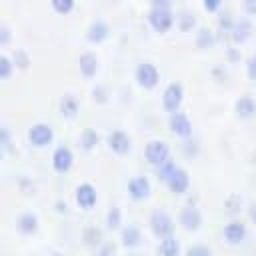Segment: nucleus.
<instances>
[{
  "instance_id": "1",
  "label": "nucleus",
  "mask_w": 256,
  "mask_h": 256,
  "mask_svg": "<svg viewBox=\"0 0 256 256\" xmlns=\"http://www.w3.org/2000/svg\"><path fill=\"white\" fill-rule=\"evenodd\" d=\"M146 22L156 34H168L174 30L176 24V12L164 10V8H150L146 12Z\"/></svg>"
},
{
  "instance_id": "2",
  "label": "nucleus",
  "mask_w": 256,
  "mask_h": 256,
  "mask_svg": "<svg viewBox=\"0 0 256 256\" xmlns=\"http://www.w3.org/2000/svg\"><path fill=\"white\" fill-rule=\"evenodd\" d=\"M134 80L142 90H154L160 84V70L154 62L142 60L134 68Z\"/></svg>"
},
{
  "instance_id": "3",
  "label": "nucleus",
  "mask_w": 256,
  "mask_h": 256,
  "mask_svg": "<svg viewBox=\"0 0 256 256\" xmlns=\"http://www.w3.org/2000/svg\"><path fill=\"white\" fill-rule=\"evenodd\" d=\"M170 154H172L170 144L166 140H160V138H154V140L146 142V146H144V160L152 168H158L164 162H168Z\"/></svg>"
},
{
  "instance_id": "4",
  "label": "nucleus",
  "mask_w": 256,
  "mask_h": 256,
  "mask_svg": "<svg viewBox=\"0 0 256 256\" xmlns=\"http://www.w3.org/2000/svg\"><path fill=\"white\" fill-rule=\"evenodd\" d=\"M148 228L150 232L162 240V238H168V236H174V230H176V222L174 218L166 212V210H154L148 218Z\"/></svg>"
},
{
  "instance_id": "5",
  "label": "nucleus",
  "mask_w": 256,
  "mask_h": 256,
  "mask_svg": "<svg viewBox=\"0 0 256 256\" xmlns=\"http://www.w3.org/2000/svg\"><path fill=\"white\" fill-rule=\"evenodd\" d=\"M160 104H162V110L166 114H172V112H178L182 110V104H184V86L180 82H168L162 90V96H160Z\"/></svg>"
},
{
  "instance_id": "6",
  "label": "nucleus",
  "mask_w": 256,
  "mask_h": 256,
  "mask_svg": "<svg viewBox=\"0 0 256 256\" xmlns=\"http://www.w3.org/2000/svg\"><path fill=\"white\" fill-rule=\"evenodd\" d=\"M168 130H170L172 136H176L180 140H188V138H192L194 126H192L190 116L186 112L178 110V112L168 114Z\"/></svg>"
},
{
  "instance_id": "7",
  "label": "nucleus",
  "mask_w": 256,
  "mask_h": 256,
  "mask_svg": "<svg viewBox=\"0 0 256 256\" xmlns=\"http://www.w3.org/2000/svg\"><path fill=\"white\" fill-rule=\"evenodd\" d=\"M222 236H224V242L230 244V246H240L246 242L248 238V226L242 218H230L224 228H222Z\"/></svg>"
},
{
  "instance_id": "8",
  "label": "nucleus",
  "mask_w": 256,
  "mask_h": 256,
  "mask_svg": "<svg viewBox=\"0 0 256 256\" xmlns=\"http://www.w3.org/2000/svg\"><path fill=\"white\" fill-rule=\"evenodd\" d=\"M74 202L80 210L90 212L98 204V190L92 182H80L74 190Z\"/></svg>"
},
{
  "instance_id": "9",
  "label": "nucleus",
  "mask_w": 256,
  "mask_h": 256,
  "mask_svg": "<svg viewBox=\"0 0 256 256\" xmlns=\"http://www.w3.org/2000/svg\"><path fill=\"white\" fill-rule=\"evenodd\" d=\"M28 142L34 148H48L54 142V130L46 122H36L28 128Z\"/></svg>"
},
{
  "instance_id": "10",
  "label": "nucleus",
  "mask_w": 256,
  "mask_h": 256,
  "mask_svg": "<svg viewBox=\"0 0 256 256\" xmlns=\"http://www.w3.org/2000/svg\"><path fill=\"white\" fill-rule=\"evenodd\" d=\"M106 146H108V150H110L112 154H116V156H128V154L132 152V138H130L128 132L116 128V130H112V132L106 136Z\"/></svg>"
},
{
  "instance_id": "11",
  "label": "nucleus",
  "mask_w": 256,
  "mask_h": 256,
  "mask_svg": "<svg viewBox=\"0 0 256 256\" xmlns=\"http://www.w3.org/2000/svg\"><path fill=\"white\" fill-rule=\"evenodd\" d=\"M126 192H128V198H130V200H134V202H144V200H148L150 194H152V184H150L148 176L138 174V176H132V178L128 180Z\"/></svg>"
},
{
  "instance_id": "12",
  "label": "nucleus",
  "mask_w": 256,
  "mask_h": 256,
  "mask_svg": "<svg viewBox=\"0 0 256 256\" xmlns=\"http://www.w3.org/2000/svg\"><path fill=\"white\" fill-rule=\"evenodd\" d=\"M202 222H204V218H202V212H200L198 206L186 204V206L180 208V212H178V224H180L182 230L196 232V230H200Z\"/></svg>"
},
{
  "instance_id": "13",
  "label": "nucleus",
  "mask_w": 256,
  "mask_h": 256,
  "mask_svg": "<svg viewBox=\"0 0 256 256\" xmlns=\"http://www.w3.org/2000/svg\"><path fill=\"white\" fill-rule=\"evenodd\" d=\"M166 188H168V192L172 196H184V194H188V190H190V172L186 168L178 166L174 170V174L166 180Z\"/></svg>"
},
{
  "instance_id": "14",
  "label": "nucleus",
  "mask_w": 256,
  "mask_h": 256,
  "mask_svg": "<svg viewBox=\"0 0 256 256\" xmlns=\"http://www.w3.org/2000/svg\"><path fill=\"white\" fill-rule=\"evenodd\" d=\"M252 36H254V24H252V18H240V20L234 22L228 40H230V44H234V46H242V44H246Z\"/></svg>"
},
{
  "instance_id": "15",
  "label": "nucleus",
  "mask_w": 256,
  "mask_h": 256,
  "mask_svg": "<svg viewBox=\"0 0 256 256\" xmlns=\"http://www.w3.org/2000/svg\"><path fill=\"white\" fill-rule=\"evenodd\" d=\"M74 166V154L68 146H56L52 152V170L56 174H68Z\"/></svg>"
},
{
  "instance_id": "16",
  "label": "nucleus",
  "mask_w": 256,
  "mask_h": 256,
  "mask_svg": "<svg viewBox=\"0 0 256 256\" xmlns=\"http://www.w3.org/2000/svg\"><path fill=\"white\" fill-rule=\"evenodd\" d=\"M84 36H86V42H90V44H102L110 38V24L102 18H96L88 24Z\"/></svg>"
},
{
  "instance_id": "17",
  "label": "nucleus",
  "mask_w": 256,
  "mask_h": 256,
  "mask_svg": "<svg viewBox=\"0 0 256 256\" xmlns=\"http://www.w3.org/2000/svg\"><path fill=\"white\" fill-rule=\"evenodd\" d=\"M78 72L82 74V78L92 80L96 78V74L100 72V60L92 50H86L78 56Z\"/></svg>"
},
{
  "instance_id": "18",
  "label": "nucleus",
  "mask_w": 256,
  "mask_h": 256,
  "mask_svg": "<svg viewBox=\"0 0 256 256\" xmlns=\"http://www.w3.org/2000/svg\"><path fill=\"white\" fill-rule=\"evenodd\" d=\"M234 114L242 122L252 120L256 116V100H254V96H250V94L238 96L236 102H234Z\"/></svg>"
},
{
  "instance_id": "19",
  "label": "nucleus",
  "mask_w": 256,
  "mask_h": 256,
  "mask_svg": "<svg viewBox=\"0 0 256 256\" xmlns=\"http://www.w3.org/2000/svg\"><path fill=\"white\" fill-rule=\"evenodd\" d=\"M218 42V34L208 28V26H198L196 32H194V46L200 50V52H208L216 46Z\"/></svg>"
},
{
  "instance_id": "20",
  "label": "nucleus",
  "mask_w": 256,
  "mask_h": 256,
  "mask_svg": "<svg viewBox=\"0 0 256 256\" xmlns=\"http://www.w3.org/2000/svg\"><path fill=\"white\" fill-rule=\"evenodd\" d=\"M142 230H140V226H136V224H124L122 228H120V244L126 248V250H134V248H138L140 244H142Z\"/></svg>"
},
{
  "instance_id": "21",
  "label": "nucleus",
  "mask_w": 256,
  "mask_h": 256,
  "mask_svg": "<svg viewBox=\"0 0 256 256\" xmlns=\"http://www.w3.org/2000/svg\"><path fill=\"white\" fill-rule=\"evenodd\" d=\"M198 26H200V24H198V18H196V14H194L192 10L184 8V10H178V12H176V24H174V28H176L178 32H184V34L196 32Z\"/></svg>"
},
{
  "instance_id": "22",
  "label": "nucleus",
  "mask_w": 256,
  "mask_h": 256,
  "mask_svg": "<svg viewBox=\"0 0 256 256\" xmlns=\"http://www.w3.org/2000/svg\"><path fill=\"white\" fill-rule=\"evenodd\" d=\"M38 226H40L38 216L32 214V212H22V214H18V218H16V230H18L22 236H32V234H36V232H38Z\"/></svg>"
},
{
  "instance_id": "23",
  "label": "nucleus",
  "mask_w": 256,
  "mask_h": 256,
  "mask_svg": "<svg viewBox=\"0 0 256 256\" xmlns=\"http://www.w3.org/2000/svg\"><path fill=\"white\" fill-rule=\"evenodd\" d=\"M60 114H62V118H66V120H74L76 116H78V112H80V102H78V98L74 96V94H64L62 98H60Z\"/></svg>"
},
{
  "instance_id": "24",
  "label": "nucleus",
  "mask_w": 256,
  "mask_h": 256,
  "mask_svg": "<svg viewBox=\"0 0 256 256\" xmlns=\"http://www.w3.org/2000/svg\"><path fill=\"white\" fill-rule=\"evenodd\" d=\"M78 144L84 152H92L100 146V134L94 130V128H84L78 136Z\"/></svg>"
},
{
  "instance_id": "25",
  "label": "nucleus",
  "mask_w": 256,
  "mask_h": 256,
  "mask_svg": "<svg viewBox=\"0 0 256 256\" xmlns=\"http://www.w3.org/2000/svg\"><path fill=\"white\" fill-rule=\"evenodd\" d=\"M82 242H84V246L96 250V248H100L104 244V234H102V230L98 226H86L82 230Z\"/></svg>"
},
{
  "instance_id": "26",
  "label": "nucleus",
  "mask_w": 256,
  "mask_h": 256,
  "mask_svg": "<svg viewBox=\"0 0 256 256\" xmlns=\"http://www.w3.org/2000/svg\"><path fill=\"white\" fill-rule=\"evenodd\" d=\"M180 252H182V246L176 240V236H168L158 242V256H182Z\"/></svg>"
},
{
  "instance_id": "27",
  "label": "nucleus",
  "mask_w": 256,
  "mask_h": 256,
  "mask_svg": "<svg viewBox=\"0 0 256 256\" xmlns=\"http://www.w3.org/2000/svg\"><path fill=\"white\" fill-rule=\"evenodd\" d=\"M234 22H236V18L232 16L230 10H220L216 16V32H220V36H230Z\"/></svg>"
},
{
  "instance_id": "28",
  "label": "nucleus",
  "mask_w": 256,
  "mask_h": 256,
  "mask_svg": "<svg viewBox=\"0 0 256 256\" xmlns=\"http://www.w3.org/2000/svg\"><path fill=\"white\" fill-rule=\"evenodd\" d=\"M104 224L108 230H120L122 224H124V216H122V210L118 206H110L106 216H104Z\"/></svg>"
},
{
  "instance_id": "29",
  "label": "nucleus",
  "mask_w": 256,
  "mask_h": 256,
  "mask_svg": "<svg viewBox=\"0 0 256 256\" xmlns=\"http://www.w3.org/2000/svg\"><path fill=\"white\" fill-rule=\"evenodd\" d=\"M178 168V164L174 162V160H168V162H164L162 166H158V168H154V172H156V178H158V182H162V184H166V180L174 174V170Z\"/></svg>"
},
{
  "instance_id": "30",
  "label": "nucleus",
  "mask_w": 256,
  "mask_h": 256,
  "mask_svg": "<svg viewBox=\"0 0 256 256\" xmlns=\"http://www.w3.org/2000/svg\"><path fill=\"white\" fill-rule=\"evenodd\" d=\"M50 6H52V10H54L56 14L66 16V14H70V12L74 10L76 0H50Z\"/></svg>"
},
{
  "instance_id": "31",
  "label": "nucleus",
  "mask_w": 256,
  "mask_h": 256,
  "mask_svg": "<svg viewBox=\"0 0 256 256\" xmlns=\"http://www.w3.org/2000/svg\"><path fill=\"white\" fill-rule=\"evenodd\" d=\"M90 94H92V100L96 104H108V100H110V90L104 84H96Z\"/></svg>"
},
{
  "instance_id": "32",
  "label": "nucleus",
  "mask_w": 256,
  "mask_h": 256,
  "mask_svg": "<svg viewBox=\"0 0 256 256\" xmlns=\"http://www.w3.org/2000/svg\"><path fill=\"white\" fill-rule=\"evenodd\" d=\"M14 62L10 56H4L0 54V80H8L12 74H14Z\"/></svg>"
},
{
  "instance_id": "33",
  "label": "nucleus",
  "mask_w": 256,
  "mask_h": 256,
  "mask_svg": "<svg viewBox=\"0 0 256 256\" xmlns=\"http://www.w3.org/2000/svg\"><path fill=\"white\" fill-rule=\"evenodd\" d=\"M182 154L190 160H194L198 154H200V146L194 138H188V140H182Z\"/></svg>"
},
{
  "instance_id": "34",
  "label": "nucleus",
  "mask_w": 256,
  "mask_h": 256,
  "mask_svg": "<svg viewBox=\"0 0 256 256\" xmlns=\"http://www.w3.org/2000/svg\"><path fill=\"white\" fill-rule=\"evenodd\" d=\"M184 256H214V252L206 244H192L184 250Z\"/></svg>"
},
{
  "instance_id": "35",
  "label": "nucleus",
  "mask_w": 256,
  "mask_h": 256,
  "mask_svg": "<svg viewBox=\"0 0 256 256\" xmlns=\"http://www.w3.org/2000/svg\"><path fill=\"white\" fill-rule=\"evenodd\" d=\"M10 58H12V62H14V68L26 70V68L30 66V56H28V52H24V50H16Z\"/></svg>"
},
{
  "instance_id": "36",
  "label": "nucleus",
  "mask_w": 256,
  "mask_h": 256,
  "mask_svg": "<svg viewBox=\"0 0 256 256\" xmlns=\"http://www.w3.org/2000/svg\"><path fill=\"white\" fill-rule=\"evenodd\" d=\"M224 60H226V64H240V60H242L240 48L234 46V44H230V46L224 50Z\"/></svg>"
},
{
  "instance_id": "37",
  "label": "nucleus",
  "mask_w": 256,
  "mask_h": 256,
  "mask_svg": "<svg viewBox=\"0 0 256 256\" xmlns=\"http://www.w3.org/2000/svg\"><path fill=\"white\" fill-rule=\"evenodd\" d=\"M244 70H246V76L250 82H256V54H250L246 60H244Z\"/></svg>"
},
{
  "instance_id": "38",
  "label": "nucleus",
  "mask_w": 256,
  "mask_h": 256,
  "mask_svg": "<svg viewBox=\"0 0 256 256\" xmlns=\"http://www.w3.org/2000/svg\"><path fill=\"white\" fill-rule=\"evenodd\" d=\"M200 2H202L204 12H208V14H218L224 6V0H200Z\"/></svg>"
},
{
  "instance_id": "39",
  "label": "nucleus",
  "mask_w": 256,
  "mask_h": 256,
  "mask_svg": "<svg viewBox=\"0 0 256 256\" xmlns=\"http://www.w3.org/2000/svg\"><path fill=\"white\" fill-rule=\"evenodd\" d=\"M0 146L4 148V150H12L14 146H12V134H10V130H6V128H0Z\"/></svg>"
},
{
  "instance_id": "40",
  "label": "nucleus",
  "mask_w": 256,
  "mask_h": 256,
  "mask_svg": "<svg viewBox=\"0 0 256 256\" xmlns=\"http://www.w3.org/2000/svg\"><path fill=\"white\" fill-rule=\"evenodd\" d=\"M12 42V30L6 24H0V46H6Z\"/></svg>"
},
{
  "instance_id": "41",
  "label": "nucleus",
  "mask_w": 256,
  "mask_h": 256,
  "mask_svg": "<svg viewBox=\"0 0 256 256\" xmlns=\"http://www.w3.org/2000/svg\"><path fill=\"white\" fill-rule=\"evenodd\" d=\"M242 10L248 18H256V0H242Z\"/></svg>"
},
{
  "instance_id": "42",
  "label": "nucleus",
  "mask_w": 256,
  "mask_h": 256,
  "mask_svg": "<svg viewBox=\"0 0 256 256\" xmlns=\"http://www.w3.org/2000/svg\"><path fill=\"white\" fill-rule=\"evenodd\" d=\"M176 0H150V8H164V10H172Z\"/></svg>"
},
{
  "instance_id": "43",
  "label": "nucleus",
  "mask_w": 256,
  "mask_h": 256,
  "mask_svg": "<svg viewBox=\"0 0 256 256\" xmlns=\"http://www.w3.org/2000/svg\"><path fill=\"white\" fill-rule=\"evenodd\" d=\"M96 250H98V256H114V252H116L114 246L112 244H106V242L100 248H96Z\"/></svg>"
},
{
  "instance_id": "44",
  "label": "nucleus",
  "mask_w": 256,
  "mask_h": 256,
  "mask_svg": "<svg viewBox=\"0 0 256 256\" xmlns=\"http://www.w3.org/2000/svg\"><path fill=\"white\" fill-rule=\"evenodd\" d=\"M212 76H214V80H216V82H222V80H226V76H228V74H226V70H224L222 66H218V68H214V70H212Z\"/></svg>"
},
{
  "instance_id": "45",
  "label": "nucleus",
  "mask_w": 256,
  "mask_h": 256,
  "mask_svg": "<svg viewBox=\"0 0 256 256\" xmlns=\"http://www.w3.org/2000/svg\"><path fill=\"white\" fill-rule=\"evenodd\" d=\"M54 210H56L58 214H66V212H68V206H66L64 200H56V202H54Z\"/></svg>"
},
{
  "instance_id": "46",
  "label": "nucleus",
  "mask_w": 256,
  "mask_h": 256,
  "mask_svg": "<svg viewBox=\"0 0 256 256\" xmlns=\"http://www.w3.org/2000/svg\"><path fill=\"white\" fill-rule=\"evenodd\" d=\"M246 210H248V218H250V222L256 224V202H250Z\"/></svg>"
},
{
  "instance_id": "47",
  "label": "nucleus",
  "mask_w": 256,
  "mask_h": 256,
  "mask_svg": "<svg viewBox=\"0 0 256 256\" xmlns=\"http://www.w3.org/2000/svg\"><path fill=\"white\" fill-rule=\"evenodd\" d=\"M52 256H66V254H62V252H54Z\"/></svg>"
},
{
  "instance_id": "48",
  "label": "nucleus",
  "mask_w": 256,
  "mask_h": 256,
  "mask_svg": "<svg viewBox=\"0 0 256 256\" xmlns=\"http://www.w3.org/2000/svg\"><path fill=\"white\" fill-rule=\"evenodd\" d=\"M2 152H4V148L0 146V162H2Z\"/></svg>"
},
{
  "instance_id": "49",
  "label": "nucleus",
  "mask_w": 256,
  "mask_h": 256,
  "mask_svg": "<svg viewBox=\"0 0 256 256\" xmlns=\"http://www.w3.org/2000/svg\"><path fill=\"white\" fill-rule=\"evenodd\" d=\"M254 162H256V150H254Z\"/></svg>"
},
{
  "instance_id": "50",
  "label": "nucleus",
  "mask_w": 256,
  "mask_h": 256,
  "mask_svg": "<svg viewBox=\"0 0 256 256\" xmlns=\"http://www.w3.org/2000/svg\"><path fill=\"white\" fill-rule=\"evenodd\" d=\"M110 2H122V0H110Z\"/></svg>"
}]
</instances>
